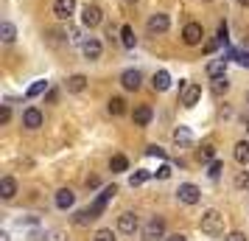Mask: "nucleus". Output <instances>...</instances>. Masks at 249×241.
I'll list each match as a JSON object with an SVG mask.
<instances>
[{
  "instance_id": "1",
  "label": "nucleus",
  "mask_w": 249,
  "mask_h": 241,
  "mask_svg": "<svg viewBox=\"0 0 249 241\" xmlns=\"http://www.w3.org/2000/svg\"><path fill=\"white\" fill-rule=\"evenodd\" d=\"M199 227H202L204 236H221L224 233V216L218 210H207L199 222Z\"/></svg>"
},
{
  "instance_id": "2",
  "label": "nucleus",
  "mask_w": 249,
  "mask_h": 241,
  "mask_svg": "<svg viewBox=\"0 0 249 241\" xmlns=\"http://www.w3.org/2000/svg\"><path fill=\"white\" fill-rule=\"evenodd\" d=\"M118 194V188H115V185H107V188H104L101 194L95 196V202H92L90 207H87V210H90V216L92 219H98L104 213V210H107V205H109V199H112V196Z\"/></svg>"
},
{
  "instance_id": "3",
  "label": "nucleus",
  "mask_w": 249,
  "mask_h": 241,
  "mask_svg": "<svg viewBox=\"0 0 249 241\" xmlns=\"http://www.w3.org/2000/svg\"><path fill=\"white\" fill-rule=\"evenodd\" d=\"M177 199L185 202V205H196V202L202 199V191H199L193 183H182L179 188H177Z\"/></svg>"
},
{
  "instance_id": "4",
  "label": "nucleus",
  "mask_w": 249,
  "mask_h": 241,
  "mask_svg": "<svg viewBox=\"0 0 249 241\" xmlns=\"http://www.w3.org/2000/svg\"><path fill=\"white\" fill-rule=\"evenodd\" d=\"M162 236H165V222L160 216H154L146 227H143V241H160Z\"/></svg>"
},
{
  "instance_id": "5",
  "label": "nucleus",
  "mask_w": 249,
  "mask_h": 241,
  "mask_svg": "<svg viewBox=\"0 0 249 241\" xmlns=\"http://www.w3.org/2000/svg\"><path fill=\"white\" fill-rule=\"evenodd\" d=\"M202 39H204V28L199 23H188L182 28V42L185 45H199Z\"/></svg>"
},
{
  "instance_id": "6",
  "label": "nucleus",
  "mask_w": 249,
  "mask_h": 241,
  "mask_svg": "<svg viewBox=\"0 0 249 241\" xmlns=\"http://www.w3.org/2000/svg\"><path fill=\"white\" fill-rule=\"evenodd\" d=\"M101 20H104V12L98 6H84L81 9V25L84 28H95V25H101Z\"/></svg>"
},
{
  "instance_id": "7",
  "label": "nucleus",
  "mask_w": 249,
  "mask_h": 241,
  "mask_svg": "<svg viewBox=\"0 0 249 241\" xmlns=\"http://www.w3.org/2000/svg\"><path fill=\"white\" fill-rule=\"evenodd\" d=\"M137 227H140V222H137V216L132 213V210H126V213L118 216V230H121L124 236H135Z\"/></svg>"
},
{
  "instance_id": "8",
  "label": "nucleus",
  "mask_w": 249,
  "mask_h": 241,
  "mask_svg": "<svg viewBox=\"0 0 249 241\" xmlns=\"http://www.w3.org/2000/svg\"><path fill=\"white\" fill-rule=\"evenodd\" d=\"M168 28H171L168 14H151V17H148V31H151V34H165Z\"/></svg>"
},
{
  "instance_id": "9",
  "label": "nucleus",
  "mask_w": 249,
  "mask_h": 241,
  "mask_svg": "<svg viewBox=\"0 0 249 241\" xmlns=\"http://www.w3.org/2000/svg\"><path fill=\"white\" fill-rule=\"evenodd\" d=\"M199 98H202V87H199V84H188V87L182 90V107H188V110L196 107Z\"/></svg>"
},
{
  "instance_id": "10",
  "label": "nucleus",
  "mask_w": 249,
  "mask_h": 241,
  "mask_svg": "<svg viewBox=\"0 0 249 241\" xmlns=\"http://www.w3.org/2000/svg\"><path fill=\"white\" fill-rule=\"evenodd\" d=\"M53 14H56L59 20H70L76 14V0H56L53 3Z\"/></svg>"
},
{
  "instance_id": "11",
  "label": "nucleus",
  "mask_w": 249,
  "mask_h": 241,
  "mask_svg": "<svg viewBox=\"0 0 249 241\" xmlns=\"http://www.w3.org/2000/svg\"><path fill=\"white\" fill-rule=\"evenodd\" d=\"M151 118H154V112H151V107H148V104H140V107H135V112H132L135 127H148V124H151Z\"/></svg>"
},
{
  "instance_id": "12",
  "label": "nucleus",
  "mask_w": 249,
  "mask_h": 241,
  "mask_svg": "<svg viewBox=\"0 0 249 241\" xmlns=\"http://www.w3.org/2000/svg\"><path fill=\"white\" fill-rule=\"evenodd\" d=\"M140 81H143V76H140V70H135V68H129V70L121 73V84H124L126 90H137Z\"/></svg>"
},
{
  "instance_id": "13",
  "label": "nucleus",
  "mask_w": 249,
  "mask_h": 241,
  "mask_svg": "<svg viewBox=\"0 0 249 241\" xmlns=\"http://www.w3.org/2000/svg\"><path fill=\"white\" fill-rule=\"evenodd\" d=\"M207 76L210 79H221V76H227V59H210L207 62Z\"/></svg>"
},
{
  "instance_id": "14",
  "label": "nucleus",
  "mask_w": 249,
  "mask_h": 241,
  "mask_svg": "<svg viewBox=\"0 0 249 241\" xmlns=\"http://www.w3.org/2000/svg\"><path fill=\"white\" fill-rule=\"evenodd\" d=\"M23 124L28 129H39L42 127V112H39L36 107H28V110L23 112Z\"/></svg>"
},
{
  "instance_id": "15",
  "label": "nucleus",
  "mask_w": 249,
  "mask_h": 241,
  "mask_svg": "<svg viewBox=\"0 0 249 241\" xmlns=\"http://www.w3.org/2000/svg\"><path fill=\"white\" fill-rule=\"evenodd\" d=\"M73 202H76V194H73L70 188H59V191H56V207H59V210L73 207Z\"/></svg>"
},
{
  "instance_id": "16",
  "label": "nucleus",
  "mask_w": 249,
  "mask_h": 241,
  "mask_svg": "<svg viewBox=\"0 0 249 241\" xmlns=\"http://www.w3.org/2000/svg\"><path fill=\"white\" fill-rule=\"evenodd\" d=\"M151 87L160 90V93L168 90V87H171V73H168V70H157V73L151 76Z\"/></svg>"
},
{
  "instance_id": "17",
  "label": "nucleus",
  "mask_w": 249,
  "mask_h": 241,
  "mask_svg": "<svg viewBox=\"0 0 249 241\" xmlns=\"http://www.w3.org/2000/svg\"><path fill=\"white\" fill-rule=\"evenodd\" d=\"M101 51H104V45L98 42V39H87V42L81 45V54H84L87 59H98L101 56Z\"/></svg>"
},
{
  "instance_id": "18",
  "label": "nucleus",
  "mask_w": 249,
  "mask_h": 241,
  "mask_svg": "<svg viewBox=\"0 0 249 241\" xmlns=\"http://www.w3.org/2000/svg\"><path fill=\"white\" fill-rule=\"evenodd\" d=\"M0 39H3L6 45H12L14 39H17V28H14V23H9V20L0 23Z\"/></svg>"
},
{
  "instance_id": "19",
  "label": "nucleus",
  "mask_w": 249,
  "mask_h": 241,
  "mask_svg": "<svg viewBox=\"0 0 249 241\" xmlns=\"http://www.w3.org/2000/svg\"><path fill=\"white\" fill-rule=\"evenodd\" d=\"M14 194H17V183H14L12 177H3L0 180V196L3 199H14Z\"/></svg>"
},
{
  "instance_id": "20",
  "label": "nucleus",
  "mask_w": 249,
  "mask_h": 241,
  "mask_svg": "<svg viewBox=\"0 0 249 241\" xmlns=\"http://www.w3.org/2000/svg\"><path fill=\"white\" fill-rule=\"evenodd\" d=\"M174 143H177V146H191V143H193L191 129H188V127H179L177 132H174Z\"/></svg>"
},
{
  "instance_id": "21",
  "label": "nucleus",
  "mask_w": 249,
  "mask_h": 241,
  "mask_svg": "<svg viewBox=\"0 0 249 241\" xmlns=\"http://www.w3.org/2000/svg\"><path fill=\"white\" fill-rule=\"evenodd\" d=\"M84 87H87V76L76 73V76H70V79H68V90L70 93H81Z\"/></svg>"
},
{
  "instance_id": "22",
  "label": "nucleus",
  "mask_w": 249,
  "mask_h": 241,
  "mask_svg": "<svg viewBox=\"0 0 249 241\" xmlns=\"http://www.w3.org/2000/svg\"><path fill=\"white\" fill-rule=\"evenodd\" d=\"M235 163L238 166H247L249 163V143L247 140H241V143L235 146Z\"/></svg>"
},
{
  "instance_id": "23",
  "label": "nucleus",
  "mask_w": 249,
  "mask_h": 241,
  "mask_svg": "<svg viewBox=\"0 0 249 241\" xmlns=\"http://www.w3.org/2000/svg\"><path fill=\"white\" fill-rule=\"evenodd\" d=\"M107 107H109V115H115V118L126 112V101L121 98V95H115V98H109V104H107Z\"/></svg>"
},
{
  "instance_id": "24",
  "label": "nucleus",
  "mask_w": 249,
  "mask_h": 241,
  "mask_svg": "<svg viewBox=\"0 0 249 241\" xmlns=\"http://www.w3.org/2000/svg\"><path fill=\"white\" fill-rule=\"evenodd\" d=\"M227 59H235L241 68H249V54L244 51H235V48H227Z\"/></svg>"
},
{
  "instance_id": "25",
  "label": "nucleus",
  "mask_w": 249,
  "mask_h": 241,
  "mask_svg": "<svg viewBox=\"0 0 249 241\" xmlns=\"http://www.w3.org/2000/svg\"><path fill=\"white\" fill-rule=\"evenodd\" d=\"M121 42H124V48H129V51H132V48H135V31H132V25H124V28H121Z\"/></svg>"
},
{
  "instance_id": "26",
  "label": "nucleus",
  "mask_w": 249,
  "mask_h": 241,
  "mask_svg": "<svg viewBox=\"0 0 249 241\" xmlns=\"http://www.w3.org/2000/svg\"><path fill=\"white\" fill-rule=\"evenodd\" d=\"M109 168H112V174H121V171L129 168V160H126L124 154H115L112 160H109Z\"/></svg>"
},
{
  "instance_id": "27",
  "label": "nucleus",
  "mask_w": 249,
  "mask_h": 241,
  "mask_svg": "<svg viewBox=\"0 0 249 241\" xmlns=\"http://www.w3.org/2000/svg\"><path fill=\"white\" fill-rule=\"evenodd\" d=\"M148 180H151V171H146V168H140V171H135L132 177H129V185H132V188H137V185L148 183Z\"/></svg>"
},
{
  "instance_id": "28",
  "label": "nucleus",
  "mask_w": 249,
  "mask_h": 241,
  "mask_svg": "<svg viewBox=\"0 0 249 241\" xmlns=\"http://www.w3.org/2000/svg\"><path fill=\"white\" fill-rule=\"evenodd\" d=\"M45 90H48V81H34V84L28 87V93H25V95H28V98H36V95H42Z\"/></svg>"
},
{
  "instance_id": "29",
  "label": "nucleus",
  "mask_w": 249,
  "mask_h": 241,
  "mask_svg": "<svg viewBox=\"0 0 249 241\" xmlns=\"http://www.w3.org/2000/svg\"><path fill=\"white\" fill-rule=\"evenodd\" d=\"M199 157H202L204 163H213V157H215V146H213V143H204L202 151H199Z\"/></svg>"
},
{
  "instance_id": "30",
  "label": "nucleus",
  "mask_w": 249,
  "mask_h": 241,
  "mask_svg": "<svg viewBox=\"0 0 249 241\" xmlns=\"http://www.w3.org/2000/svg\"><path fill=\"white\" fill-rule=\"evenodd\" d=\"M230 90V81H227V76H221V79H213V93L215 95H221V93Z\"/></svg>"
},
{
  "instance_id": "31",
  "label": "nucleus",
  "mask_w": 249,
  "mask_h": 241,
  "mask_svg": "<svg viewBox=\"0 0 249 241\" xmlns=\"http://www.w3.org/2000/svg\"><path fill=\"white\" fill-rule=\"evenodd\" d=\"M215 39H218V45H227V42H230V28H227V23L218 25V31H215Z\"/></svg>"
},
{
  "instance_id": "32",
  "label": "nucleus",
  "mask_w": 249,
  "mask_h": 241,
  "mask_svg": "<svg viewBox=\"0 0 249 241\" xmlns=\"http://www.w3.org/2000/svg\"><path fill=\"white\" fill-rule=\"evenodd\" d=\"M73 222H76L79 227H84V224H90V222H95V219L90 216V210H79V213L73 216Z\"/></svg>"
},
{
  "instance_id": "33",
  "label": "nucleus",
  "mask_w": 249,
  "mask_h": 241,
  "mask_svg": "<svg viewBox=\"0 0 249 241\" xmlns=\"http://www.w3.org/2000/svg\"><path fill=\"white\" fill-rule=\"evenodd\" d=\"M221 168H224V163L213 160V163H210V166H207V177H210V180H215V177L221 174Z\"/></svg>"
},
{
  "instance_id": "34",
  "label": "nucleus",
  "mask_w": 249,
  "mask_h": 241,
  "mask_svg": "<svg viewBox=\"0 0 249 241\" xmlns=\"http://www.w3.org/2000/svg\"><path fill=\"white\" fill-rule=\"evenodd\" d=\"M95 241H118V239H115L112 230H98V233H95Z\"/></svg>"
},
{
  "instance_id": "35",
  "label": "nucleus",
  "mask_w": 249,
  "mask_h": 241,
  "mask_svg": "<svg viewBox=\"0 0 249 241\" xmlns=\"http://www.w3.org/2000/svg\"><path fill=\"white\" fill-rule=\"evenodd\" d=\"M235 188H249V171H241L235 177Z\"/></svg>"
},
{
  "instance_id": "36",
  "label": "nucleus",
  "mask_w": 249,
  "mask_h": 241,
  "mask_svg": "<svg viewBox=\"0 0 249 241\" xmlns=\"http://www.w3.org/2000/svg\"><path fill=\"white\" fill-rule=\"evenodd\" d=\"M146 154L148 157H160V160H162V157H165V149H160V146H148Z\"/></svg>"
},
{
  "instance_id": "37",
  "label": "nucleus",
  "mask_w": 249,
  "mask_h": 241,
  "mask_svg": "<svg viewBox=\"0 0 249 241\" xmlns=\"http://www.w3.org/2000/svg\"><path fill=\"white\" fill-rule=\"evenodd\" d=\"M12 121V110H9V104H3V110H0V124H9Z\"/></svg>"
},
{
  "instance_id": "38",
  "label": "nucleus",
  "mask_w": 249,
  "mask_h": 241,
  "mask_svg": "<svg viewBox=\"0 0 249 241\" xmlns=\"http://www.w3.org/2000/svg\"><path fill=\"white\" fill-rule=\"evenodd\" d=\"M154 177H157V180H168V177H171V166H160Z\"/></svg>"
},
{
  "instance_id": "39",
  "label": "nucleus",
  "mask_w": 249,
  "mask_h": 241,
  "mask_svg": "<svg viewBox=\"0 0 249 241\" xmlns=\"http://www.w3.org/2000/svg\"><path fill=\"white\" fill-rule=\"evenodd\" d=\"M227 241H247V236H244V233H230Z\"/></svg>"
},
{
  "instance_id": "40",
  "label": "nucleus",
  "mask_w": 249,
  "mask_h": 241,
  "mask_svg": "<svg viewBox=\"0 0 249 241\" xmlns=\"http://www.w3.org/2000/svg\"><path fill=\"white\" fill-rule=\"evenodd\" d=\"M98 185H101V180H98V177H90V180H87V188H98Z\"/></svg>"
},
{
  "instance_id": "41",
  "label": "nucleus",
  "mask_w": 249,
  "mask_h": 241,
  "mask_svg": "<svg viewBox=\"0 0 249 241\" xmlns=\"http://www.w3.org/2000/svg\"><path fill=\"white\" fill-rule=\"evenodd\" d=\"M165 241H188V236H182V233H177V236H168Z\"/></svg>"
},
{
  "instance_id": "42",
  "label": "nucleus",
  "mask_w": 249,
  "mask_h": 241,
  "mask_svg": "<svg viewBox=\"0 0 249 241\" xmlns=\"http://www.w3.org/2000/svg\"><path fill=\"white\" fill-rule=\"evenodd\" d=\"M51 241H62V233H53V236H51Z\"/></svg>"
},
{
  "instance_id": "43",
  "label": "nucleus",
  "mask_w": 249,
  "mask_h": 241,
  "mask_svg": "<svg viewBox=\"0 0 249 241\" xmlns=\"http://www.w3.org/2000/svg\"><path fill=\"white\" fill-rule=\"evenodd\" d=\"M0 241H9V233H0Z\"/></svg>"
},
{
  "instance_id": "44",
  "label": "nucleus",
  "mask_w": 249,
  "mask_h": 241,
  "mask_svg": "<svg viewBox=\"0 0 249 241\" xmlns=\"http://www.w3.org/2000/svg\"><path fill=\"white\" fill-rule=\"evenodd\" d=\"M238 3H241V6H249V0H238Z\"/></svg>"
}]
</instances>
